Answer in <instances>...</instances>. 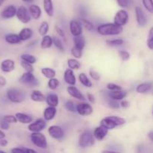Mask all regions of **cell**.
Instances as JSON below:
<instances>
[{"label":"cell","instance_id":"cell-1","mask_svg":"<svg viewBox=\"0 0 153 153\" xmlns=\"http://www.w3.org/2000/svg\"><path fill=\"white\" fill-rule=\"evenodd\" d=\"M123 31V28L122 26H120L114 23L102 24L99 25L97 28L98 33L102 36L118 35L121 34Z\"/></svg>","mask_w":153,"mask_h":153},{"label":"cell","instance_id":"cell-2","mask_svg":"<svg viewBox=\"0 0 153 153\" xmlns=\"http://www.w3.org/2000/svg\"><path fill=\"white\" fill-rule=\"evenodd\" d=\"M6 94L7 99L13 103H20L25 99V93L17 88H9Z\"/></svg>","mask_w":153,"mask_h":153},{"label":"cell","instance_id":"cell-3","mask_svg":"<svg viewBox=\"0 0 153 153\" xmlns=\"http://www.w3.org/2000/svg\"><path fill=\"white\" fill-rule=\"evenodd\" d=\"M94 143H95V138L91 131H85L79 136V145L81 148L90 147L92 146Z\"/></svg>","mask_w":153,"mask_h":153},{"label":"cell","instance_id":"cell-4","mask_svg":"<svg viewBox=\"0 0 153 153\" xmlns=\"http://www.w3.org/2000/svg\"><path fill=\"white\" fill-rule=\"evenodd\" d=\"M19 83L22 84L25 86L31 87V88H34V87L37 86L39 85V82L37 78L34 76V75L32 73H30V72L24 73L19 77Z\"/></svg>","mask_w":153,"mask_h":153},{"label":"cell","instance_id":"cell-5","mask_svg":"<svg viewBox=\"0 0 153 153\" xmlns=\"http://www.w3.org/2000/svg\"><path fill=\"white\" fill-rule=\"evenodd\" d=\"M31 140L34 145L40 149H46L47 147V140L46 136L39 132H32L31 134Z\"/></svg>","mask_w":153,"mask_h":153},{"label":"cell","instance_id":"cell-6","mask_svg":"<svg viewBox=\"0 0 153 153\" xmlns=\"http://www.w3.org/2000/svg\"><path fill=\"white\" fill-rule=\"evenodd\" d=\"M16 16L17 19L20 21L22 23L26 24L31 21V16L30 15L29 11L25 6H19L16 9Z\"/></svg>","mask_w":153,"mask_h":153},{"label":"cell","instance_id":"cell-7","mask_svg":"<svg viewBox=\"0 0 153 153\" xmlns=\"http://www.w3.org/2000/svg\"><path fill=\"white\" fill-rule=\"evenodd\" d=\"M128 21V13L125 10H120L117 12L114 18V23L120 26H123Z\"/></svg>","mask_w":153,"mask_h":153},{"label":"cell","instance_id":"cell-8","mask_svg":"<svg viewBox=\"0 0 153 153\" xmlns=\"http://www.w3.org/2000/svg\"><path fill=\"white\" fill-rule=\"evenodd\" d=\"M76 111L79 114L82 116H89L94 112V108L90 104L86 102L79 103L76 106Z\"/></svg>","mask_w":153,"mask_h":153},{"label":"cell","instance_id":"cell-9","mask_svg":"<svg viewBox=\"0 0 153 153\" xmlns=\"http://www.w3.org/2000/svg\"><path fill=\"white\" fill-rule=\"evenodd\" d=\"M46 120L44 119L40 118V119H37V120H35L34 122L29 124V126H28V130L30 131H31V132H39V131H43L46 128Z\"/></svg>","mask_w":153,"mask_h":153},{"label":"cell","instance_id":"cell-10","mask_svg":"<svg viewBox=\"0 0 153 153\" xmlns=\"http://www.w3.org/2000/svg\"><path fill=\"white\" fill-rule=\"evenodd\" d=\"M70 31L73 37L82 35L83 28L81 22H79L76 19H72L70 22Z\"/></svg>","mask_w":153,"mask_h":153},{"label":"cell","instance_id":"cell-11","mask_svg":"<svg viewBox=\"0 0 153 153\" xmlns=\"http://www.w3.org/2000/svg\"><path fill=\"white\" fill-rule=\"evenodd\" d=\"M48 133L52 138L56 139V140H61L64 136V131L58 126H52L49 127L48 129Z\"/></svg>","mask_w":153,"mask_h":153},{"label":"cell","instance_id":"cell-12","mask_svg":"<svg viewBox=\"0 0 153 153\" xmlns=\"http://www.w3.org/2000/svg\"><path fill=\"white\" fill-rule=\"evenodd\" d=\"M135 15L137 24L140 26H145L146 25V23H147V19H146V14L143 12V10H142L141 7H135Z\"/></svg>","mask_w":153,"mask_h":153},{"label":"cell","instance_id":"cell-13","mask_svg":"<svg viewBox=\"0 0 153 153\" xmlns=\"http://www.w3.org/2000/svg\"><path fill=\"white\" fill-rule=\"evenodd\" d=\"M108 132V129L106 128L105 126H103L100 125V126L97 127L94 129V132H93V135H94V138H96L97 140H102L106 137Z\"/></svg>","mask_w":153,"mask_h":153},{"label":"cell","instance_id":"cell-14","mask_svg":"<svg viewBox=\"0 0 153 153\" xmlns=\"http://www.w3.org/2000/svg\"><path fill=\"white\" fill-rule=\"evenodd\" d=\"M67 91L72 97L75 99H77L79 100H82V101H85V98L84 97L83 94L81 93L78 88H76L74 85H70L67 88Z\"/></svg>","mask_w":153,"mask_h":153},{"label":"cell","instance_id":"cell-15","mask_svg":"<svg viewBox=\"0 0 153 153\" xmlns=\"http://www.w3.org/2000/svg\"><path fill=\"white\" fill-rule=\"evenodd\" d=\"M16 7L14 5H8L1 11V16L3 19H10L16 16Z\"/></svg>","mask_w":153,"mask_h":153},{"label":"cell","instance_id":"cell-16","mask_svg":"<svg viewBox=\"0 0 153 153\" xmlns=\"http://www.w3.org/2000/svg\"><path fill=\"white\" fill-rule=\"evenodd\" d=\"M1 70L4 73H10L15 69V63L13 60L5 59L1 63Z\"/></svg>","mask_w":153,"mask_h":153},{"label":"cell","instance_id":"cell-17","mask_svg":"<svg viewBox=\"0 0 153 153\" xmlns=\"http://www.w3.org/2000/svg\"><path fill=\"white\" fill-rule=\"evenodd\" d=\"M64 81L67 84L70 85H75L76 83V78L74 73L71 69H67L65 70L64 74Z\"/></svg>","mask_w":153,"mask_h":153},{"label":"cell","instance_id":"cell-18","mask_svg":"<svg viewBox=\"0 0 153 153\" xmlns=\"http://www.w3.org/2000/svg\"><path fill=\"white\" fill-rule=\"evenodd\" d=\"M28 11H29L30 15L34 19H40L42 14V10L40 7L37 4H31L28 7Z\"/></svg>","mask_w":153,"mask_h":153},{"label":"cell","instance_id":"cell-19","mask_svg":"<svg viewBox=\"0 0 153 153\" xmlns=\"http://www.w3.org/2000/svg\"><path fill=\"white\" fill-rule=\"evenodd\" d=\"M108 96L110 99L119 101V100H122L126 97L127 93L126 91H123V90L116 91H111L110 93L108 94Z\"/></svg>","mask_w":153,"mask_h":153},{"label":"cell","instance_id":"cell-20","mask_svg":"<svg viewBox=\"0 0 153 153\" xmlns=\"http://www.w3.org/2000/svg\"><path fill=\"white\" fill-rule=\"evenodd\" d=\"M57 109L55 107H52V106H49L46 108L43 112V117H44L45 120L50 121L54 119L56 114Z\"/></svg>","mask_w":153,"mask_h":153},{"label":"cell","instance_id":"cell-21","mask_svg":"<svg viewBox=\"0 0 153 153\" xmlns=\"http://www.w3.org/2000/svg\"><path fill=\"white\" fill-rule=\"evenodd\" d=\"M45 101L48 104V105L52 106V107H57L59 103L58 97L56 94H49L46 96Z\"/></svg>","mask_w":153,"mask_h":153},{"label":"cell","instance_id":"cell-22","mask_svg":"<svg viewBox=\"0 0 153 153\" xmlns=\"http://www.w3.org/2000/svg\"><path fill=\"white\" fill-rule=\"evenodd\" d=\"M33 35V31L31 28H22L20 31H19V39L21 41H26V40H29Z\"/></svg>","mask_w":153,"mask_h":153},{"label":"cell","instance_id":"cell-23","mask_svg":"<svg viewBox=\"0 0 153 153\" xmlns=\"http://www.w3.org/2000/svg\"><path fill=\"white\" fill-rule=\"evenodd\" d=\"M152 85L151 82H143L140 84L136 88V91L138 94H146L152 90Z\"/></svg>","mask_w":153,"mask_h":153},{"label":"cell","instance_id":"cell-24","mask_svg":"<svg viewBox=\"0 0 153 153\" xmlns=\"http://www.w3.org/2000/svg\"><path fill=\"white\" fill-rule=\"evenodd\" d=\"M18 122L23 124H28L32 122V117L30 115L23 113H16L15 114Z\"/></svg>","mask_w":153,"mask_h":153},{"label":"cell","instance_id":"cell-25","mask_svg":"<svg viewBox=\"0 0 153 153\" xmlns=\"http://www.w3.org/2000/svg\"><path fill=\"white\" fill-rule=\"evenodd\" d=\"M43 9L49 16L54 15V7L52 0H43Z\"/></svg>","mask_w":153,"mask_h":153},{"label":"cell","instance_id":"cell-26","mask_svg":"<svg viewBox=\"0 0 153 153\" xmlns=\"http://www.w3.org/2000/svg\"><path fill=\"white\" fill-rule=\"evenodd\" d=\"M31 100L34 102H44L46 100V97H45L44 94L40 91H34L31 93Z\"/></svg>","mask_w":153,"mask_h":153},{"label":"cell","instance_id":"cell-27","mask_svg":"<svg viewBox=\"0 0 153 153\" xmlns=\"http://www.w3.org/2000/svg\"><path fill=\"white\" fill-rule=\"evenodd\" d=\"M100 125L105 126L108 130L114 129V128L117 127V125L115 124V123L112 120L111 117H106L103 118V119L100 121Z\"/></svg>","mask_w":153,"mask_h":153},{"label":"cell","instance_id":"cell-28","mask_svg":"<svg viewBox=\"0 0 153 153\" xmlns=\"http://www.w3.org/2000/svg\"><path fill=\"white\" fill-rule=\"evenodd\" d=\"M53 44V41H52V37L51 36L46 35L43 36L41 42H40V46L42 49H49Z\"/></svg>","mask_w":153,"mask_h":153},{"label":"cell","instance_id":"cell-29","mask_svg":"<svg viewBox=\"0 0 153 153\" xmlns=\"http://www.w3.org/2000/svg\"><path fill=\"white\" fill-rule=\"evenodd\" d=\"M73 43H74V46L83 50V49L85 46V44H86V42H85V38L82 35H79L75 36L73 37Z\"/></svg>","mask_w":153,"mask_h":153},{"label":"cell","instance_id":"cell-30","mask_svg":"<svg viewBox=\"0 0 153 153\" xmlns=\"http://www.w3.org/2000/svg\"><path fill=\"white\" fill-rule=\"evenodd\" d=\"M5 41L10 44H18L21 42L18 34H8L4 37Z\"/></svg>","mask_w":153,"mask_h":153},{"label":"cell","instance_id":"cell-31","mask_svg":"<svg viewBox=\"0 0 153 153\" xmlns=\"http://www.w3.org/2000/svg\"><path fill=\"white\" fill-rule=\"evenodd\" d=\"M41 73L44 77L47 78V79H52V78H55L56 73H55V70L50 68V67H43L41 69Z\"/></svg>","mask_w":153,"mask_h":153},{"label":"cell","instance_id":"cell-32","mask_svg":"<svg viewBox=\"0 0 153 153\" xmlns=\"http://www.w3.org/2000/svg\"><path fill=\"white\" fill-rule=\"evenodd\" d=\"M79 79L81 84L83 85L84 86L87 87V88H91L92 86V82H91V81L90 80L89 78L88 77V76L85 73H80L79 76Z\"/></svg>","mask_w":153,"mask_h":153},{"label":"cell","instance_id":"cell-33","mask_svg":"<svg viewBox=\"0 0 153 153\" xmlns=\"http://www.w3.org/2000/svg\"><path fill=\"white\" fill-rule=\"evenodd\" d=\"M67 64H68V67H70V69L71 70H79L81 67L82 64L79 62L78 60L74 59V58H71V59L67 60Z\"/></svg>","mask_w":153,"mask_h":153},{"label":"cell","instance_id":"cell-34","mask_svg":"<svg viewBox=\"0 0 153 153\" xmlns=\"http://www.w3.org/2000/svg\"><path fill=\"white\" fill-rule=\"evenodd\" d=\"M49 23H48L46 21H43V22H41L40 24V27L38 28V32L40 34V35L41 36H44L46 35V34L49 31Z\"/></svg>","mask_w":153,"mask_h":153},{"label":"cell","instance_id":"cell-35","mask_svg":"<svg viewBox=\"0 0 153 153\" xmlns=\"http://www.w3.org/2000/svg\"><path fill=\"white\" fill-rule=\"evenodd\" d=\"M21 59L24 61H26V62L29 63V64H35L37 59H36L34 55H31L30 54H23L20 56Z\"/></svg>","mask_w":153,"mask_h":153},{"label":"cell","instance_id":"cell-36","mask_svg":"<svg viewBox=\"0 0 153 153\" xmlns=\"http://www.w3.org/2000/svg\"><path fill=\"white\" fill-rule=\"evenodd\" d=\"M81 23H82V27L86 28L88 31H91L94 29V24H93L91 22H90L89 20H88V19L82 18V19H81Z\"/></svg>","mask_w":153,"mask_h":153},{"label":"cell","instance_id":"cell-37","mask_svg":"<svg viewBox=\"0 0 153 153\" xmlns=\"http://www.w3.org/2000/svg\"><path fill=\"white\" fill-rule=\"evenodd\" d=\"M106 44L109 46H119L123 44V40L122 39H114V40H107Z\"/></svg>","mask_w":153,"mask_h":153},{"label":"cell","instance_id":"cell-38","mask_svg":"<svg viewBox=\"0 0 153 153\" xmlns=\"http://www.w3.org/2000/svg\"><path fill=\"white\" fill-rule=\"evenodd\" d=\"M59 86V81L57 79L55 78H52V79H49V82H48V87L50 88L51 90H56L58 88V87Z\"/></svg>","mask_w":153,"mask_h":153},{"label":"cell","instance_id":"cell-39","mask_svg":"<svg viewBox=\"0 0 153 153\" xmlns=\"http://www.w3.org/2000/svg\"><path fill=\"white\" fill-rule=\"evenodd\" d=\"M146 44H147V47L149 48L150 50L153 49V28H151L149 29V34L147 37V41H146Z\"/></svg>","mask_w":153,"mask_h":153},{"label":"cell","instance_id":"cell-40","mask_svg":"<svg viewBox=\"0 0 153 153\" xmlns=\"http://www.w3.org/2000/svg\"><path fill=\"white\" fill-rule=\"evenodd\" d=\"M52 41H53V44L55 45V46L57 48V49H59V50L61 51V52L64 51V45H63L62 42H61V40H60L59 38H58V37H52Z\"/></svg>","mask_w":153,"mask_h":153},{"label":"cell","instance_id":"cell-41","mask_svg":"<svg viewBox=\"0 0 153 153\" xmlns=\"http://www.w3.org/2000/svg\"><path fill=\"white\" fill-rule=\"evenodd\" d=\"M71 54L74 58H81L82 57V50L73 46V47L71 49Z\"/></svg>","mask_w":153,"mask_h":153},{"label":"cell","instance_id":"cell-42","mask_svg":"<svg viewBox=\"0 0 153 153\" xmlns=\"http://www.w3.org/2000/svg\"><path fill=\"white\" fill-rule=\"evenodd\" d=\"M143 1V4L146 10L149 11V13H153V4H152V0H142Z\"/></svg>","mask_w":153,"mask_h":153},{"label":"cell","instance_id":"cell-43","mask_svg":"<svg viewBox=\"0 0 153 153\" xmlns=\"http://www.w3.org/2000/svg\"><path fill=\"white\" fill-rule=\"evenodd\" d=\"M64 106H65V108L67 109V111H69L72 112V113H75V112H76V105H75L73 102L71 101V100H68L67 102H66Z\"/></svg>","mask_w":153,"mask_h":153},{"label":"cell","instance_id":"cell-44","mask_svg":"<svg viewBox=\"0 0 153 153\" xmlns=\"http://www.w3.org/2000/svg\"><path fill=\"white\" fill-rule=\"evenodd\" d=\"M21 66H22V68L25 70V72H30V73H32L34 71V67H33L32 64H29V63L26 62V61H21Z\"/></svg>","mask_w":153,"mask_h":153},{"label":"cell","instance_id":"cell-45","mask_svg":"<svg viewBox=\"0 0 153 153\" xmlns=\"http://www.w3.org/2000/svg\"><path fill=\"white\" fill-rule=\"evenodd\" d=\"M11 152H22V153H28V152H36L35 150L31 149H27L25 147H17L11 149Z\"/></svg>","mask_w":153,"mask_h":153},{"label":"cell","instance_id":"cell-46","mask_svg":"<svg viewBox=\"0 0 153 153\" xmlns=\"http://www.w3.org/2000/svg\"><path fill=\"white\" fill-rule=\"evenodd\" d=\"M117 1L118 5L123 8H127L132 3V0H117Z\"/></svg>","mask_w":153,"mask_h":153},{"label":"cell","instance_id":"cell-47","mask_svg":"<svg viewBox=\"0 0 153 153\" xmlns=\"http://www.w3.org/2000/svg\"><path fill=\"white\" fill-rule=\"evenodd\" d=\"M119 55L121 58V59L123 61H128L130 58V54L129 52H127L126 50H120L119 51Z\"/></svg>","mask_w":153,"mask_h":153},{"label":"cell","instance_id":"cell-48","mask_svg":"<svg viewBox=\"0 0 153 153\" xmlns=\"http://www.w3.org/2000/svg\"><path fill=\"white\" fill-rule=\"evenodd\" d=\"M2 119H4V120L7 121L8 123H16L17 122V120H16V117L13 116V115H5V116L3 117Z\"/></svg>","mask_w":153,"mask_h":153},{"label":"cell","instance_id":"cell-49","mask_svg":"<svg viewBox=\"0 0 153 153\" xmlns=\"http://www.w3.org/2000/svg\"><path fill=\"white\" fill-rule=\"evenodd\" d=\"M107 88L108 90H109L110 91H120V90H122V87L114 83L108 84Z\"/></svg>","mask_w":153,"mask_h":153},{"label":"cell","instance_id":"cell-50","mask_svg":"<svg viewBox=\"0 0 153 153\" xmlns=\"http://www.w3.org/2000/svg\"><path fill=\"white\" fill-rule=\"evenodd\" d=\"M89 75L94 80L99 81L100 79V75L97 71H96L94 69H91L89 70Z\"/></svg>","mask_w":153,"mask_h":153},{"label":"cell","instance_id":"cell-51","mask_svg":"<svg viewBox=\"0 0 153 153\" xmlns=\"http://www.w3.org/2000/svg\"><path fill=\"white\" fill-rule=\"evenodd\" d=\"M108 105L111 108L114 109H117L120 107V104L118 103V102L117 101V100H112V99H110V100H109L108 102Z\"/></svg>","mask_w":153,"mask_h":153},{"label":"cell","instance_id":"cell-52","mask_svg":"<svg viewBox=\"0 0 153 153\" xmlns=\"http://www.w3.org/2000/svg\"><path fill=\"white\" fill-rule=\"evenodd\" d=\"M0 127H1V129L7 130L10 128V123H8L4 119H1V121H0Z\"/></svg>","mask_w":153,"mask_h":153},{"label":"cell","instance_id":"cell-53","mask_svg":"<svg viewBox=\"0 0 153 153\" xmlns=\"http://www.w3.org/2000/svg\"><path fill=\"white\" fill-rule=\"evenodd\" d=\"M55 31H56V32L58 34V35L61 36V37H65V34H64V31L62 30V28H60V27L58 26L57 25H55Z\"/></svg>","mask_w":153,"mask_h":153},{"label":"cell","instance_id":"cell-54","mask_svg":"<svg viewBox=\"0 0 153 153\" xmlns=\"http://www.w3.org/2000/svg\"><path fill=\"white\" fill-rule=\"evenodd\" d=\"M87 97H88V100L90 102L95 103L96 102L95 97H94V96L92 94H91V93H88V94H87Z\"/></svg>","mask_w":153,"mask_h":153},{"label":"cell","instance_id":"cell-55","mask_svg":"<svg viewBox=\"0 0 153 153\" xmlns=\"http://www.w3.org/2000/svg\"><path fill=\"white\" fill-rule=\"evenodd\" d=\"M120 106L122 108H128V106H129V102H128V101H126V100H122L120 104Z\"/></svg>","mask_w":153,"mask_h":153},{"label":"cell","instance_id":"cell-56","mask_svg":"<svg viewBox=\"0 0 153 153\" xmlns=\"http://www.w3.org/2000/svg\"><path fill=\"white\" fill-rule=\"evenodd\" d=\"M6 84H7V80L3 76H0V86L1 87H4L5 86Z\"/></svg>","mask_w":153,"mask_h":153},{"label":"cell","instance_id":"cell-57","mask_svg":"<svg viewBox=\"0 0 153 153\" xmlns=\"http://www.w3.org/2000/svg\"><path fill=\"white\" fill-rule=\"evenodd\" d=\"M7 145V140L6 139L1 138L0 139V146H2V147H4Z\"/></svg>","mask_w":153,"mask_h":153},{"label":"cell","instance_id":"cell-58","mask_svg":"<svg viewBox=\"0 0 153 153\" xmlns=\"http://www.w3.org/2000/svg\"><path fill=\"white\" fill-rule=\"evenodd\" d=\"M148 137H149V138L150 141L152 142V140H153V132H152V131H149V134H148Z\"/></svg>","mask_w":153,"mask_h":153},{"label":"cell","instance_id":"cell-59","mask_svg":"<svg viewBox=\"0 0 153 153\" xmlns=\"http://www.w3.org/2000/svg\"><path fill=\"white\" fill-rule=\"evenodd\" d=\"M4 137H5V134H4L2 131L0 130V139L4 138Z\"/></svg>","mask_w":153,"mask_h":153},{"label":"cell","instance_id":"cell-60","mask_svg":"<svg viewBox=\"0 0 153 153\" xmlns=\"http://www.w3.org/2000/svg\"><path fill=\"white\" fill-rule=\"evenodd\" d=\"M24 2H26V3H31L33 0H22Z\"/></svg>","mask_w":153,"mask_h":153},{"label":"cell","instance_id":"cell-61","mask_svg":"<svg viewBox=\"0 0 153 153\" xmlns=\"http://www.w3.org/2000/svg\"><path fill=\"white\" fill-rule=\"evenodd\" d=\"M4 1H5V0H0V6L2 5V4L4 2Z\"/></svg>","mask_w":153,"mask_h":153},{"label":"cell","instance_id":"cell-62","mask_svg":"<svg viewBox=\"0 0 153 153\" xmlns=\"http://www.w3.org/2000/svg\"><path fill=\"white\" fill-rule=\"evenodd\" d=\"M0 152H1V153H4V151H2V150H0Z\"/></svg>","mask_w":153,"mask_h":153}]
</instances>
